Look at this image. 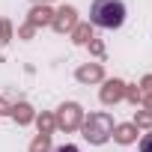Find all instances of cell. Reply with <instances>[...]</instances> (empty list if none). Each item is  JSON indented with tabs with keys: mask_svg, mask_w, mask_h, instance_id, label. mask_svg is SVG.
I'll return each mask as SVG.
<instances>
[{
	"mask_svg": "<svg viewBox=\"0 0 152 152\" xmlns=\"http://www.w3.org/2000/svg\"><path fill=\"white\" fill-rule=\"evenodd\" d=\"M90 24L104 27V30H116L125 24V3L122 0H93L90 6Z\"/></svg>",
	"mask_w": 152,
	"mask_h": 152,
	"instance_id": "cell-1",
	"label": "cell"
},
{
	"mask_svg": "<svg viewBox=\"0 0 152 152\" xmlns=\"http://www.w3.org/2000/svg\"><path fill=\"white\" fill-rule=\"evenodd\" d=\"M81 131H84V140H87V143L102 146V143H107V140H110V134H113V116H110V113H104V110L90 113V116H84Z\"/></svg>",
	"mask_w": 152,
	"mask_h": 152,
	"instance_id": "cell-2",
	"label": "cell"
},
{
	"mask_svg": "<svg viewBox=\"0 0 152 152\" xmlns=\"http://www.w3.org/2000/svg\"><path fill=\"white\" fill-rule=\"evenodd\" d=\"M54 122H57V128H63V131H78V128L84 125V107H81L78 102H66V104L57 107Z\"/></svg>",
	"mask_w": 152,
	"mask_h": 152,
	"instance_id": "cell-3",
	"label": "cell"
},
{
	"mask_svg": "<svg viewBox=\"0 0 152 152\" xmlns=\"http://www.w3.org/2000/svg\"><path fill=\"white\" fill-rule=\"evenodd\" d=\"M75 24H78V9H75V6H60V9L54 12L51 27H54L57 33H72Z\"/></svg>",
	"mask_w": 152,
	"mask_h": 152,
	"instance_id": "cell-4",
	"label": "cell"
},
{
	"mask_svg": "<svg viewBox=\"0 0 152 152\" xmlns=\"http://www.w3.org/2000/svg\"><path fill=\"white\" fill-rule=\"evenodd\" d=\"M125 81H119V78H110V81H104V87H102V93H99V99H102V104H116V102H122L125 99Z\"/></svg>",
	"mask_w": 152,
	"mask_h": 152,
	"instance_id": "cell-5",
	"label": "cell"
},
{
	"mask_svg": "<svg viewBox=\"0 0 152 152\" xmlns=\"http://www.w3.org/2000/svg\"><path fill=\"white\" fill-rule=\"evenodd\" d=\"M75 78L81 84H99V81H104V69H102V63H87V66H78Z\"/></svg>",
	"mask_w": 152,
	"mask_h": 152,
	"instance_id": "cell-6",
	"label": "cell"
},
{
	"mask_svg": "<svg viewBox=\"0 0 152 152\" xmlns=\"http://www.w3.org/2000/svg\"><path fill=\"white\" fill-rule=\"evenodd\" d=\"M51 21H54V9L45 6V3H36V6L30 9V15H27V24H33L36 30L45 27V24H51Z\"/></svg>",
	"mask_w": 152,
	"mask_h": 152,
	"instance_id": "cell-7",
	"label": "cell"
},
{
	"mask_svg": "<svg viewBox=\"0 0 152 152\" xmlns=\"http://www.w3.org/2000/svg\"><path fill=\"white\" fill-rule=\"evenodd\" d=\"M116 143H122V146H128V143H134L137 140V125L134 122H122V125H113V134H110Z\"/></svg>",
	"mask_w": 152,
	"mask_h": 152,
	"instance_id": "cell-8",
	"label": "cell"
},
{
	"mask_svg": "<svg viewBox=\"0 0 152 152\" xmlns=\"http://www.w3.org/2000/svg\"><path fill=\"white\" fill-rule=\"evenodd\" d=\"M18 125H30L33 119H36V113H33V107L27 104V102H18V104H12V113H9Z\"/></svg>",
	"mask_w": 152,
	"mask_h": 152,
	"instance_id": "cell-9",
	"label": "cell"
},
{
	"mask_svg": "<svg viewBox=\"0 0 152 152\" xmlns=\"http://www.w3.org/2000/svg\"><path fill=\"white\" fill-rule=\"evenodd\" d=\"M90 39H93V24H75V30H72V42L75 45H90Z\"/></svg>",
	"mask_w": 152,
	"mask_h": 152,
	"instance_id": "cell-10",
	"label": "cell"
},
{
	"mask_svg": "<svg viewBox=\"0 0 152 152\" xmlns=\"http://www.w3.org/2000/svg\"><path fill=\"white\" fill-rule=\"evenodd\" d=\"M137 90H140V104H143L146 110H152V75H146Z\"/></svg>",
	"mask_w": 152,
	"mask_h": 152,
	"instance_id": "cell-11",
	"label": "cell"
},
{
	"mask_svg": "<svg viewBox=\"0 0 152 152\" xmlns=\"http://www.w3.org/2000/svg\"><path fill=\"white\" fill-rule=\"evenodd\" d=\"M36 125H39V134H48V137H51V131L57 128V122H54V113H45V110H42V113L36 116Z\"/></svg>",
	"mask_w": 152,
	"mask_h": 152,
	"instance_id": "cell-12",
	"label": "cell"
},
{
	"mask_svg": "<svg viewBox=\"0 0 152 152\" xmlns=\"http://www.w3.org/2000/svg\"><path fill=\"white\" fill-rule=\"evenodd\" d=\"M30 152H51V137L48 134H36L30 143Z\"/></svg>",
	"mask_w": 152,
	"mask_h": 152,
	"instance_id": "cell-13",
	"label": "cell"
},
{
	"mask_svg": "<svg viewBox=\"0 0 152 152\" xmlns=\"http://www.w3.org/2000/svg\"><path fill=\"white\" fill-rule=\"evenodd\" d=\"M134 125H137V128H149V131H152V110H146V107H143V110H137V113H134Z\"/></svg>",
	"mask_w": 152,
	"mask_h": 152,
	"instance_id": "cell-14",
	"label": "cell"
},
{
	"mask_svg": "<svg viewBox=\"0 0 152 152\" xmlns=\"http://www.w3.org/2000/svg\"><path fill=\"white\" fill-rule=\"evenodd\" d=\"M12 39V21L9 18H0V45H6Z\"/></svg>",
	"mask_w": 152,
	"mask_h": 152,
	"instance_id": "cell-15",
	"label": "cell"
},
{
	"mask_svg": "<svg viewBox=\"0 0 152 152\" xmlns=\"http://www.w3.org/2000/svg\"><path fill=\"white\" fill-rule=\"evenodd\" d=\"M125 99H128L131 104H140V90H137V87H125Z\"/></svg>",
	"mask_w": 152,
	"mask_h": 152,
	"instance_id": "cell-16",
	"label": "cell"
},
{
	"mask_svg": "<svg viewBox=\"0 0 152 152\" xmlns=\"http://www.w3.org/2000/svg\"><path fill=\"white\" fill-rule=\"evenodd\" d=\"M33 33H36V27H33V24H21V30H18V39H33Z\"/></svg>",
	"mask_w": 152,
	"mask_h": 152,
	"instance_id": "cell-17",
	"label": "cell"
},
{
	"mask_svg": "<svg viewBox=\"0 0 152 152\" xmlns=\"http://www.w3.org/2000/svg\"><path fill=\"white\" fill-rule=\"evenodd\" d=\"M90 51H93V54H96V57H104V45H102V42H99V39H96V36H93V39H90Z\"/></svg>",
	"mask_w": 152,
	"mask_h": 152,
	"instance_id": "cell-18",
	"label": "cell"
},
{
	"mask_svg": "<svg viewBox=\"0 0 152 152\" xmlns=\"http://www.w3.org/2000/svg\"><path fill=\"white\" fill-rule=\"evenodd\" d=\"M140 152H152V131L140 137Z\"/></svg>",
	"mask_w": 152,
	"mask_h": 152,
	"instance_id": "cell-19",
	"label": "cell"
},
{
	"mask_svg": "<svg viewBox=\"0 0 152 152\" xmlns=\"http://www.w3.org/2000/svg\"><path fill=\"white\" fill-rule=\"evenodd\" d=\"M9 113H12V104L6 99H0V116H9Z\"/></svg>",
	"mask_w": 152,
	"mask_h": 152,
	"instance_id": "cell-20",
	"label": "cell"
},
{
	"mask_svg": "<svg viewBox=\"0 0 152 152\" xmlns=\"http://www.w3.org/2000/svg\"><path fill=\"white\" fill-rule=\"evenodd\" d=\"M51 152H81L75 143H66V146H57V149H51Z\"/></svg>",
	"mask_w": 152,
	"mask_h": 152,
	"instance_id": "cell-21",
	"label": "cell"
},
{
	"mask_svg": "<svg viewBox=\"0 0 152 152\" xmlns=\"http://www.w3.org/2000/svg\"><path fill=\"white\" fill-rule=\"evenodd\" d=\"M36 3H45V6H48V3H51V0H36Z\"/></svg>",
	"mask_w": 152,
	"mask_h": 152,
	"instance_id": "cell-22",
	"label": "cell"
}]
</instances>
